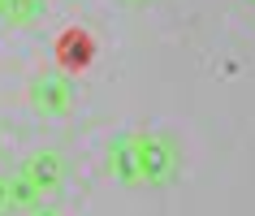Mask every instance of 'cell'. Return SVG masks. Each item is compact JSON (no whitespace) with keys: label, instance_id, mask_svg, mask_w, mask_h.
Here are the masks:
<instances>
[{"label":"cell","instance_id":"obj_1","mask_svg":"<svg viewBox=\"0 0 255 216\" xmlns=\"http://www.w3.org/2000/svg\"><path fill=\"white\" fill-rule=\"evenodd\" d=\"M13 182V199L17 208H43V199H52L61 182H65V160L56 156V151H35L26 160L17 164V173L9 177Z\"/></svg>","mask_w":255,"mask_h":216},{"label":"cell","instance_id":"obj_2","mask_svg":"<svg viewBox=\"0 0 255 216\" xmlns=\"http://www.w3.org/2000/svg\"><path fill=\"white\" fill-rule=\"evenodd\" d=\"M138 151H143V182L147 186H164L177 173V147L164 134H138Z\"/></svg>","mask_w":255,"mask_h":216},{"label":"cell","instance_id":"obj_3","mask_svg":"<svg viewBox=\"0 0 255 216\" xmlns=\"http://www.w3.org/2000/svg\"><path fill=\"white\" fill-rule=\"evenodd\" d=\"M30 104L39 108L43 117H65L74 108V82L61 78V74H48V78L30 82Z\"/></svg>","mask_w":255,"mask_h":216},{"label":"cell","instance_id":"obj_4","mask_svg":"<svg viewBox=\"0 0 255 216\" xmlns=\"http://www.w3.org/2000/svg\"><path fill=\"white\" fill-rule=\"evenodd\" d=\"M108 173L126 182V186H143V151H138V134H117L108 147Z\"/></svg>","mask_w":255,"mask_h":216},{"label":"cell","instance_id":"obj_5","mask_svg":"<svg viewBox=\"0 0 255 216\" xmlns=\"http://www.w3.org/2000/svg\"><path fill=\"white\" fill-rule=\"evenodd\" d=\"M91 56H95V39L87 30H78V26L61 30V39H56V61H61V69L78 74V69L91 65Z\"/></svg>","mask_w":255,"mask_h":216},{"label":"cell","instance_id":"obj_6","mask_svg":"<svg viewBox=\"0 0 255 216\" xmlns=\"http://www.w3.org/2000/svg\"><path fill=\"white\" fill-rule=\"evenodd\" d=\"M39 13H43V0H4L0 22H9V26H26V22H35Z\"/></svg>","mask_w":255,"mask_h":216},{"label":"cell","instance_id":"obj_7","mask_svg":"<svg viewBox=\"0 0 255 216\" xmlns=\"http://www.w3.org/2000/svg\"><path fill=\"white\" fill-rule=\"evenodd\" d=\"M17 208V199H13V182L9 177H0V216H9Z\"/></svg>","mask_w":255,"mask_h":216},{"label":"cell","instance_id":"obj_8","mask_svg":"<svg viewBox=\"0 0 255 216\" xmlns=\"http://www.w3.org/2000/svg\"><path fill=\"white\" fill-rule=\"evenodd\" d=\"M26 216H65V212H56V208H30Z\"/></svg>","mask_w":255,"mask_h":216},{"label":"cell","instance_id":"obj_9","mask_svg":"<svg viewBox=\"0 0 255 216\" xmlns=\"http://www.w3.org/2000/svg\"><path fill=\"white\" fill-rule=\"evenodd\" d=\"M0 147H4V130H0Z\"/></svg>","mask_w":255,"mask_h":216},{"label":"cell","instance_id":"obj_10","mask_svg":"<svg viewBox=\"0 0 255 216\" xmlns=\"http://www.w3.org/2000/svg\"><path fill=\"white\" fill-rule=\"evenodd\" d=\"M0 9H4V0H0Z\"/></svg>","mask_w":255,"mask_h":216},{"label":"cell","instance_id":"obj_11","mask_svg":"<svg viewBox=\"0 0 255 216\" xmlns=\"http://www.w3.org/2000/svg\"><path fill=\"white\" fill-rule=\"evenodd\" d=\"M251 4H255V0H251Z\"/></svg>","mask_w":255,"mask_h":216}]
</instances>
